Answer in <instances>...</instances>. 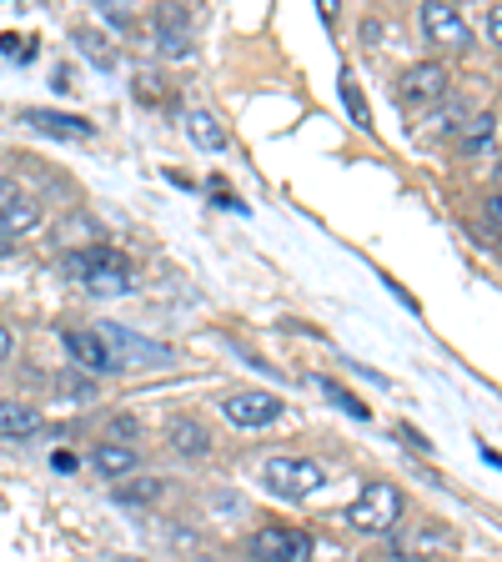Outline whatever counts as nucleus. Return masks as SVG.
Masks as SVG:
<instances>
[{
	"label": "nucleus",
	"mask_w": 502,
	"mask_h": 562,
	"mask_svg": "<svg viewBox=\"0 0 502 562\" xmlns=\"http://www.w3.org/2000/svg\"><path fill=\"white\" fill-rule=\"evenodd\" d=\"M252 558L257 562H306L312 558V538H306L302 527H257Z\"/></svg>",
	"instance_id": "nucleus-4"
},
{
	"label": "nucleus",
	"mask_w": 502,
	"mask_h": 562,
	"mask_svg": "<svg viewBox=\"0 0 502 562\" xmlns=\"http://www.w3.org/2000/svg\"><path fill=\"white\" fill-rule=\"evenodd\" d=\"M161 487H166L161 477H131V482H121L116 487V503H156Z\"/></svg>",
	"instance_id": "nucleus-18"
},
{
	"label": "nucleus",
	"mask_w": 502,
	"mask_h": 562,
	"mask_svg": "<svg viewBox=\"0 0 502 562\" xmlns=\"http://www.w3.org/2000/svg\"><path fill=\"white\" fill-rule=\"evenodd\" d=\"M422 31L433 35L437 46H453V50H468L472 46V31H468V21L457 15V5H422Z\"/></svg>",
	"instance_id": "nucleus-8"
},
{
	"label": "nucleus",
	"mask_w": 502,
	"mask_h": 562,
	"mask_svg": "<svg viewBox=\"0 0 502 562\" xmlns=\"http://www.w3.org/2000/svg\"><path fill=\"white\" fill-rule=\"evenodd\" d=\"M402 552H443V548H453V532L447 527H437V522H422L417 527V538L412 542H398Z\"/></svg>",
	"instance_id": "nucleus-16"
},
{
	"label": "nucleus",
	"mask_w": 502,
	"mask_h": 562,
	"mask_svg": "<svg viewBox=\"0 0 502 562\" xmlns=\"http://www.w3.org/2000/svg\"><path fill=\"white\" fill-rule=\"evenodd\" d=\"M81 46L91 50V60H96V66H111V56H105V50H101V41H96V35H81Z\"/></svg>",
	"instance_id": "nucleus-24"
},
{
	"label": "nucleus",
	"mask_w": 502,
	"mask_h": 562,
	"mask_svg": "<svg viewBox=\"0 0 502 562\" xmlns=\"http://www.w3.org/2000/svg\"><path fill=\"white\" fill-rule=\"evenodd\" d=\"M492 131H498V121L482 111V116L468 121V136H462V146H468V151H478V146H488V140H492Z\"/></svg>",
	"instance_id": "nucleus-19"
},
{
	"label": "nucleus",
	"mask_w": 502,
	"mask_h": 562,
	"mask_svg": "<svg viewBox=\"0 0 502 562\" xmlns=\"http://www.w3.org/2000/svg\"><path fill=\"white\" fill-rule=\"evenodd\" d=\"M488 31H492V41L502 46V5H492V15H488Z\"/></svg>",
	"instance_id": "nucleus-25"
},
{
	"label": "nucleus",
	"mask_w": 502,
	"mask_h": 562,
	"mask_svg": "<svg viewBox=\"0 0 502 562\" xmlns=\"http://www.w3.org/2000/svg\"><path fill=\"white\" fill-rule=\"evenodd\" d=\"M261 482H267L277 497H312L322 482H327V472H322V462H312V457H267V468H261Z\"/></svg>",
	"instance_id": "nucleus-2"
},
{
	"label": "nucleus",
	"mask_w": 502,
	"mask_h": 562,
	"mask_svg": "<svg viewBox=\"0 0 502 562\" xmlns=\"http://www.w3.org/2000/svg\"><path fill=\"white\" fill-rule=\"evenodd\" d=\"M187 136L201 151H226V146H232V136H226V131L216 126V116H207V111H187Z\"/></svg>",
	"instance_id": "nucleus-11"
},
{
	"label": "nucleus",
	"mask_w": 502,
	"mask_h": 562,
	"mask_svg": "<svg viewBox=\"0 0 502 562\" xmlns=\"http://www.w3.org/2000/svg\"><path fill=\"white\" fill-rule=\"evenodd\" d=\"M402 517V487H392V482H372V487H362V497L347 507V522L357 527V532H387V527H398Z\"/></svg>",
	"instance_id": "nucleus-3"
},
{
	"label": "nucleus",
	"mask_w": 502,
	"mask_h": 562,
	"mask_svg": "<svg viewBox=\"0 0 502 562\" xmlns=\"http://www.w3.org/2000/svg\"><path fill=\"white\" fill-rule=\"evenodd\" d=\"M166 437H171V447L181 457H207V447H211L207 427H201V422H187V417L171 422V432H166Z\"/></svg>",
	"instance_id": "nucleus-14"
},
{
	"label": "nucleus",
	"mask_w": 502,
	"mask_h": 562,
	"mask_svg": "<svg viewBox=\"0 0 502 562\" xmlns=\"http://www.w3.org/2000/svg\"><path fill=\"white\" fill-rule=\"evenodd\" d=\"M96 472H105V477H121L126 482V472L136 468V447H121V442H101L96 447Z\"/></svg>",
	"instance_id": "nucleus-13"
},
{
	"label": "nucleus",
	"mask_w": 502,
	"mask_h": 562,
	"mask_svg": "<svg viewBox=\"0 0 502 562\" xmlns=\"http://www.w3.org/2000/svg\"><path fill=\"white\" fill-rule=\"evenodd\" d=\"M0 50H5L11 60H31V46H25L21 35H0Z\"/></svg>",
	"instance_id": "nucleus-21"
},
{
	"label": "nucleus",
	"mask_w": 502,
	"mask_h": 562,
	"mask_svg": "<svg viewBox=\"0 0 502 562\" xmlns=\"http://www.w3.org/2000/svg\"><path fill=\"white\" fill-rule=\"evenodd\" d=\"M316 386H322V397H327V402H337V407L347 412V417H362V422L372 417V412L362 407V397H352L347 386H342V382H332V376H316Z\"/></svg>",
	"instance_id": "nucleus-17"
},
{
	"label": "nucleus",
	"mask_w": 502,
	"mask_h": 562,
	"mask_svg": "<svg viewBox=\"0 0 502 562\" xmlns=\"http://www.w3.org/2000/svg\"><path fill=\"white\" fill-rule=\"evenodd\" d=\"M25 126L41 131V136H56V140H91V121L86 116H66V111H25Z\"/></svg>",
	"instance_id": "nucleus-9"
},
{
	"label": "nucleus",
	"mask_w": 502,
	"mask_h": 562,
	"mask_svg": "<svg viewBox=\"0 0 502 562\" xmlns=\"http://www.w3.org/2000/svg\"><path fill=\"white\" fill-rule=\"evenodd\" d=\"M66 271L81 281L91 296H116L131 286V267L116 246H81V251L66 257Z\"/></svg>",
	"instance_id": "nucleus-1"
},
{
	"label": "nucleus",
	"mask_w": 502,
	"mask_h": 562,
	"mask_svg": "<svg viewBox=\"0 0 502 562\" xmlns=\"http://www.w3.org/2000/svg\"><path fill=\"white\" fill-rule=\"evenodd\" d=\"M443 91H447V70L437 66V60H417V66H408L398 76V101L402 105H427Z\"/></svg>",
	"instance_id": "nucleus-7"
},
{
	"label": "nucleus",
	"mask_w": 502,
	"mask_h": 562,
	"mask_svg": "<svg viewBox=\"0 0 502 562\" xmlns=\"http://www.w3.org/2000/svg\"><path fill=\"white\" fill-rule=\"evenodd\" d=\"M5 351H11V327L0 322V357H5Z\"/></svg>",
	"instance_id": "nucleus-27"
},
{
	"label": "nucleus",
	"mask_w": 502,
	"mask_h": 562,
	"mask_svg": "<svg viewBox=\"0 0 502 562\" xmlns=\"http://www.w3.org/2000/svg\"><path fill=\"white\" fill-rule=\"evenodd\" d=\"M15 196H21V191H15V187H11V181H0V211L11 206V201H15Z\"/></svg>",
	"instance_id": "nucleus-26"
},
{
	"label": "nucleus",
	"mask_w": 502,
	"mask_h": 562,
	"mask_svg": "<svg viewBox=\"0 0 502 562\" xmlns=\"http://www.w3.org/2000/svg\"><path fill=\"white\" fill-rule=\"evenodd\" d=\"M60 341H66V351L76 357V367H86V372H121V362H116V351L105 347V337L101 331H91V327H66L60 331Z\"/></svg>",
	"instance_id": "nucleus-6"
},
{
	"label": "nucleus",
	"mask_w": 502,
	"mask_h": 562,
	"mask_svg": "<svg viewBox=\"0 0 502 562\" xmlns=\"http://www.w3.org/2000/svg\"><path fill=\"white\" fill-rule=\"evenodd\" d=\"M156 41H161L166 56H191V35L181 31V15H176V11L161 15V35H156Z\"/></svg>",
	"instance_id": "nucleus-15"
},
{
	"label": "nucleus",
	"mask_w": 502,
	"mask_h": 562,
	"mask_svg": "<svg viewBox=\"0 0 502 562\" xmlns=\"http://www.w3.org/2000/svg\"><path fill=\"white\" fill-rule=\"evenodd\" d=\"M342 95H347V111L357 126H372V111H367V101L357 95V86H352V76H342Z\"/></svg>",
	"instance_id": "nucleus-20"
},
{
	"label": "nucleus",
	"mask_w": 502,
	"mask_h": 562,
	"mask_svg": "<svg viewBox=\"0 0 502 562\" xmlns=\"http://www.w3.org/2000/svg\"><path fill=\"white\" fill-rule=\"evenodd\" d=\"M498 187H502V166H498Z\"/></svg>",
	"instance_id": "nucleus-29"
},
{
	"label": "nucleus",
	"mask_w": 502,
	"mask_h": 562,
	"mask_svg": "<svg viewBox=\"0 0 502 562\" xmlns=\"http://www.w3.org/2000/svg\"><path fill=\"white\" fill-rule=\"evenodd\" d=\"M35 222H41V201H31V196H15L11 206L0 211V241H5V236H21V232H31Z\"/></svg>",
	"instance_id": "nucleus-12"
},
{
	"label": "nucleus",
	"mask_w": 502,
	"mask_h": 562,
	"mask_svg": "<svg viewBox=\"0 0 502 562\" xmlns=\"http://www.w3.org/2000/svg\"><path fill=\"white\" fill-rule=\"evenodd\" d=\"M5 257H11V246H5V241H0V261H5Z\"/></svg>",
	"instance_id": "nucleus-28"
},
{
	"label": "nucleus",
	"mask_w": 502,
	"mask_h": 562,
	"mask_svg": "<svg viewBox=\"0 0 502 562\" xmlns=\"http://www.w3.org/2000/svg\"><path fill=\"white\" fill-rule=\"evenodd\" d=\"M398 437H402V442H412V452H433V447H427V437L412 432V427H398Z\"/></svg>",
	"instance_id": "nucleus-23"
},
{
	"label": "nucleus",
	"mask_w": 502,
	"mask_h": 562,
	"mask_svg": "<svg viewBox=\"0 0 502 562\" xmlns=\"http://www.w3.org/2000/svg\"><path fill=\"white\" fill-rule=\"evenodd\" d=\"M222 417L232 427H271L281 417V397L277 392H261V386H246V392H232L222 402Z\"/></svg>",
	"instance_id": "nucleus-5"
},
{
	"label": "nucleus",
	"mask_w": 502,
	"mask_h": 562,
	"mask_svg": "<svg viewBox=\"0 0 502 562\" xmlns=\"http://www.w3.org/2000/svg\"><path fill=\"white\" fill-rule=\"evenodd\" d=\"M482 211H488V222L502 232V191H498V196H488V201H482Z\"/></svg>",
	"instance_id": "nucleus-22"
},
{
	"label": "nucleus",
	"mask_w": 502,
	"mask_h": 562,
	"mask_svg": "<svg viewBox=\"0 0 502 562\" xmlns=\"http://www.w3.org/2000/svg\"><path fill=\"white\" fill-rule=\"evenodd\" d=\"M35 432H41V412L25 407V402L0 397V442H25Z\"/></svg>",
	"instance_id": "nucleus-10"
}]
</instances>
